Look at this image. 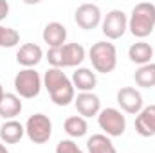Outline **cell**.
Here are the masks:
<instances>
[{"instance_id": "cell-1", "label": "cell", "mask_w": 155, "mask_h": 153, "mask_svg": "<svg viewBox=\"0 0 155 153\" xmlns=\"http://www.w3.org/2000/svg\"><path fill=\"white\" fill-rule=\"evenodd\" d=\"M41 81L54 105L67 106L76 99V88L61 69H52V67L47 69Z\"/></svg>"}, {"instance_id": "cell-2", "label": "cell", "mask_w": 155, "mask_h": 153, "mask_svg": "<svg viewBox=\"0 0 155 153\" xmlns=\"http://www.w3.org/2000/svg\"><path fill=\"white\" fill-rule=\"evenodd\" d=\"M155 29V4L141 2L134 5L130 18H128V31L135 38H146Z\"/></svg>"}, {"instance_id": "cell-3", "label": "cell", "mask_w": 155, "mask_h": 153, "mask_svg": "<svg viewBox=\"0 0 155 153\" xmlns=\"http://www.w3.org/2000/svg\"><path fill=\"white\" fill-rule=\"evenodd\" d=\"M45 60L52 69H67V67H78L85 60V47L81 43H65L63 47L49 49L45 54Z\"/></svg>"}, {"instance_id": "cell-4", "label": "cell", "mask_w": 155, "mask_h": 153, "mask_svg": "<svg viewBox=\"0 0 155 153\" xmlns=\"http://www.w3.org/2000/svg\"><path fill=\"white\" fill-rule=\"evenodd\" d=\"M88 60L92 67L99 74H110L117 67V50L116 45L110 41H97L88 50Z\"/></svg>"}, {"instance_id": "cell-5", "label": "cell", "mask_w": 155, "mask_h": 153, "mask_svg": "<svg viewBox=\"0 0 155 153\" xmlns=\"http://www.w3.org/2000/svg\"><path fill=\"white\" fill-rule=\"evenodd\" d=\"M43 86V81L35 69H22L15 76V90L18 97L35 99Z\"/></svg>"}, {"instance_id": "cell-6", "label": "cell", "mask_w": 155, "mask_h": 153, "mask_svg": "<svg viewBox=\"0 0 155 153\" xmlns=\"http://www.w3.org/2000/svg\"><path fill=\"white\" fill-rule=\"evenodd\" d=\"M25 135L35 144H45L52 137V122L45 114L31 115L25 122Z\"/></svg>"}, {"instance_id": "cell-7", "label": "cell", "mask_w": 155, "mask_h": 153, "mask_svg": "<svg viewBox=\"0 0 155 153\" xmlns=\"http://www.w3.org/2000/svg\"><path fill=\"white\" fill-rule=\"evenodd\" d=\"M97 124L107 137H121L126 130V119L117 108H103L97 114Z\"/></svg>"}, {"instance_id": "cell-8", "label": "cell", "mask_w": 155, "mask_h": 153, "mask_svg": "<svg viewBox=\"0 0 155 153\" xmlns=\"http://www.w3.org/2000/svg\"><path fill=\"white\" fill-rule=\"evenodd\" d=\"M128 29V16L121 9H112L101 22V31L108 40H119Z\"/></svg>"}, {"instance_id": "cell-9", "label": "cell", "mask_w": 155, "mask_h": 153, "mask_svg": "<svg viewBox=\"0 0 155 153\" xmlns=\"http://www.w3.org/2000/svg\"><path fill=\"white\" fill-rule=\"evenodd\" d=\"M116 99H117V105L121 106V110L130 115H137L144 108L143 106V96L134 86H123V88H119Z\"/></svg>"}, {"instance_id": "cell-10", "label": "cell", "mask_w": 155, "mask_h": 153, "mask_svg": "<svg viewBox=\"0 0 155 153\" xmlns=\"http://www.w3.org/2000/svg\"><path fill=\"white\" fill-rule=\"evenodd\" d=\"M74 22L85 31L96 29L103 22L101 9L96 4H81L76 9V13H74Z\"/></svg>"}, {"instance_id": "cell-11", "label": "cell", "mask_w": 155, "mask_h": 153, "mask_svg": "<svg viewBox=\"0 0 155 153\" xmlns=\"http://www.w3.org/2000/svg\"><path fill=\"white\" fill-rule=\"evenodd\" d=\"M74 106L81 117H94L101 112V99L94 92H81L74 99Z\"/></svg>"}, {"instance_id": "cell-12", "label": "cell", "mask_w": 155, "mask_h": 153, "mask_svg": "<svg viewBox=\"0 0 155 153\" xmlns=\"http://www.w3.org/2000/svg\"><path fill=\"white\" fill-rule=\"evenodd\" d=\"M43 58V50L36 43H24L16 50V63L24 69H35Z\"/></svg>"}, {"instance_id": "cell-13", "label": "cell", "mask_w": 155, "mask_h": 153, "mask_svg": "<svg viewBox=\"0 0 155 153\" xmlns=\"http://www.w3.org/2000/svg\"><path fill=\"white\" fill-rule=\"evenodd\" d=\"M135 132L141 137H153L155 135V105L144 106L135 115Z\"/></svg>"}, {"instance_id": "cell-14", "label": "cell", "mask_w": 155, "mask_h": 153, "mask_svg": "<svg viewBox=\"0 0 155 153\" xmlns=\"http://www.w3.org/2000/svg\"><path fill=\"white\" fill-rule=\"evenodd\" d=\"M41 38H43V41L49 45V49L63 47V45H65V40H67V29H65V25L60 24V22H49V24L43 27Z\"/></svg>"}, {"instance_id": "cell-15", "label": "cell", "mask_w": 155, "mask_h": 153, "mask_svg": "<svg viewBox=\"0 0 155 153\" xmlns=\"http://www.w3.org/2000/svg\"><path fill=\"white\" fill-rule=\"evenodd\" d=\"M128 58L132 63H137L139 67L148 65V63H152V58H153V47L150 43H146L144 40L135 41L128 49Z\"/></svg>"}, {"instance_id": "cell-16", "label": "cell", "mask_w": 155, "mask_h": 153, "mask_svg": "<svg viewBox=\"0 0 155 153\" xmlns=\"http://www.w3.org/2000/svg\"><path fill=\"white\" fill-rule=\"evenodd\" d=\"M25 135V126L18 121H5L0 126V141L5 144H16L24 139Z\"/></svg>"}, {"instance_id": "cell-17", "label": "cell", "mask_w": 155, "mask_h": 153, "mask_svg": "<svg viewBox=\"0 0 155 153\" xmlns=\"http://www.w3.org/2000/svg\"><path fill=\"white\" fill-rule=\"evenodd\" d=\"M72 85L74 88H78L79 92H92L97 85V77L96 72H92V69H87V67H79L76 69V72L72 74Z\"/></svg>"}, {"instance_id": "cell-18", "label": "cell", "mask_w": 155, "mask_h": 153, "mask_svg": "<svg viewBox=\"0 0 155 153\" xmlns=\"http://www.w3.org/2000/svg\"><path fill=\"white\" fill-rule=\"evenodd\" d=\"M22 108H24V105H22L20 97L16 94H7L5 92V96L0 101V117L5 119V121H13L16 115H20Z\"/></svg>"}, {"instance_id": "cell-19", "label": "cell", "mask_w": 155, "mask_h": 153, "mask_svg": "<svg viewBox=\"0 0 155 153\" xmlns=\"http://www.w3.org/2000/svg\"><path fill=\"white\" fill-rule=\"evenodd\" d=\"M87 151L88 153H117L114 142L105 133H96V135L88 137V141H87Z\"/></svg>"}, {"instance_id": "cell-20", "label": "cell", "mask_w": 155, "mask_h": 153, "mask_svg": "<svg viewBox=\"0 0 155 153\" xmlns=\"http://www.w3.org/2000/svg\"><path fill=\"white\" fill-rule=\"evenodd\" d=\"M63 130L69 137L72 139H79V137H85L87 132H88V124H87V119L81 117V115H71L65 119L63 122Z\"/></svg>"}, {"instance_id": "cell-21", "label": "cell", "mask_w": 155, "mask_h": 153, "mask_svg": "<svg viewBox=\"0 0 155 153\" xmlns=\"http://www.w3.org/2000/svg\"><path fill=\"white\" fill-rule=\"evenodd\" d=\"M135 85L141 88H153L155 86V63H148L143 65L135 70L134 74Z\"/></svg>"}, {"instance_id": "cell-22", "label": "cell", "mask_w": 155, "mask_h": 153, "mask_svg": "<svg viewBox=\"0 0 155 153\" xmlns=\"http://www.w3.org/2000/svg\"><path fill=\"white\" fill-rule=\"evenodd\" d=\"M18 41H20V34H18L16 29L0 25V47H7V49H11V47H15Z\"/></svg>"}, {"instance_id": "cell-23", "label": "cell", "mask_w": 155, "mask_h": 153, "mask_svg": "<svg viewBox=\"0 0 155 153\" xmlns=\"http://www.w3.org/2000/svg\"><path fill=\"white\" fill-rule=\"evenodd\" d=\"M56 153H83L72 139H61L56 144Z\"/></svg>"}, {"instance_id": "cell-24", "label": "cell", "mask_w": 155, "mask_h": 153, "mask_svg": "<svg viewBox=\"0 0 155 153\" xmlns=\"http://www.w3.org/2000/svg\"><path fill=\"white\" fill-rule=\"evenodd\" d=\"M9 15V4L5 0H0V20H4Z\"/></svg>"}, {"instance_id": "cell-25", "label": "cell", "mask_w": 155, "mask_h": 153, "mask_svg": "<svg viewBox=\"0 0 155 153\" xmlns=\"http://www.w3.org/2000/svg\"><path fill=\"white\" fill-rule=\"evenodd\" d=\"M0 153H9L7 150H5V146L2 144V141H0Z\"/></svg>"}, {"instance_id": "cell-26", "label": "cell", "mask_w": 155, "mask_h": 153, "mask_svg": "<svg viewBox=\"0 0 155 153\" xmlns=\"http://www.w3.org/2000/svg\"><path fill=\"white\" fill-rule=\"evenodd\" d=\"M4 96H5V92H4V86H2V83H0V101H2Z\"/></svg>"}]
</instances>
